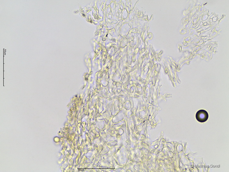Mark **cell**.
<instances>
[{
	"label": "cell",
	"mask_w": 229,
	"mask_h": 172,
	"mask_svg": "<svg viewBox=\"0 0 229 172\" xmlns=\"http://www.w3.org/2000/svg\"><path fill=\"white\" fill-rule=\"evenodd\" d=\"M208 112L202 109L198 111L196 114V119L201 123L205 122L208 119Z\"/></svg>",
	"instance_id": "6da1fadb"
}]
</instances>
